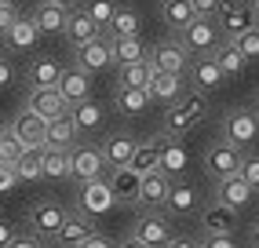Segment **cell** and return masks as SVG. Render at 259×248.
Instances as JSON below:
<instances>
[{"label":"cell","mask_w":259,"mask_h":248,"mask_svg":"<svg viewBox=\"0 0 259 248\" xmlns=\"http://www.w3.org/2000/svg\"><path fill=\"white\" fill-rule=\"evenodd\" d=\"M204 117H208V95L197 92V88H186V92L168 102L164 110V135L171 139H183L197 128V124H204Z\"/></svg>","instance_id":"1"},{"label":"cell","mask_w":259,"mask_h":248,"mask_svg":"<svg viewBox=\"0 0 259 248\" xmlns=\"http://www.w3.org/2000/svg\"><path fill=\"white\" fill-rule=\"evenodd\" d=\"M212 19H215V26L223 33V40H234V37H241V33L259 26V15L252 8V0H219Z\"/></svg>","instance_id":"2"},{"label":"cell","mask_w":259,"mask_h":248,"mask_svg":"<svg viewBox=\"0 0 259 248\" xmlns=\"http://www.w3.org/2000/svg\"><path fill=\"white\" fill-rule=\"evenodd\" d=\"M179 37V44L190 51V55H212V51L223 44V33H219V26H215V19L212 15H197L194 22H190L183 33H176Z\"/></svg>","instance_id":"3"},{"label":"cell","mask_w":259,"mask_h":248,"mask_svg":"<svg viewBox=\"0 0 259 248\" xmlns=\"http://www.w3.org/2000/svg\"><path fill=\"white\" fill-rule=\"evenodd\" d=\"M106 157H102V146H92V143H77L70 150V179L80 186V183H92V179H106Z\"/></svg>","instance_id":"4"},{"label":"cell","mask_w":259,"mask_h":248,"mask_svg":"<svg viewBox=\"0 0 259 248\" xmlns=\"http://www.w3.org/2000/svg\"><path fill=\"white\" fill-rule=\"evenodd\" d=\"M223 139L234 143L237 150H248L255 139H259V117L255 110H245V106H237L223 117Z\"/></svg>","instance_id":"5"},{"label":"cell","mask_w":259,"mask_h":248,"mask_svg":"<svg viewBox=\"0 0 259 248\" xmlns=\"http://www.w3.org/2000/svg\"><path fill=\"white\" fill-rule=\"evenodd\" d=\"M146 59H150V66H153V69H164V73H179V77H186L190 62H194V55H190V51L179 44V37L153 44Z\"/></svg>","instance_id":"6"},{"label":"cell","mask_w":259,"mask_h":248,"mask_svg":"<svg viewBox=\"0 0 259 248\" xmlns=\"http://www.w3.org/2000/svg\"><path fill=\"white\" fill-rule=\"evenodd\" d=\"M29 230L37 237H55L59 234V226H62V219H66V208L59 204V201H51V197H40V201H33L29 204Z\"/></svg>","instance_id":"7"},{"label":"cell","mask_w":259,"mask_h":248,"mask_svg":"<svg viewBox=\"0 0 259 248\" xmlns=\"http://www.w3.org/2000/svg\"><path fill=\"white\" fill-rule=\"evenodd\" d=\"M241 157H245V150H237L234 143L219 139V143H212L208 150H204V172H208L212 179H227V175H237Z\"/></svg>","instance_id":"8"},{"label":"cell","mask_w":259,"mask_h":248,"mask_svg":"<svg viewBox=\"0 0 259 248\" xmlns=\"http://www.w3.org/2000/svg\"><path fill=\"white\" fill-rule=\"evenodd\" d=\"M164 212H168V219H183V216L201 212V193H197V186L190 183V179H183V175H176V179H171V190H168Z\"/></svg>","instance_id":"9"},{"label":"cell","mask_w":259,"mask_h":248,"mask_svg":"<svg viewBox=\"0 0 259 248\" xmlns=\"http://www.w3.org/2000/svg\"><path fill=\"white\" fill-rule=\"evenodd\" d=\"M8 132L19 139L26 150H44V146H48V139H44V135H48V120L37 117L33 110H22L19 117L8 124Z\"/></svg>","instance_id":"10"},{"label":"cell","mask_w":259,"mask_h":248,"mask_svg":"<svg viewBox=\"0 0 259 248\" xmlns=\"http://www.w3.org/2000/svg\"><path fill=\"white\" fill-rule=\"evenodd\" d=\"M132 234L139 241H146L150 248H164L171 237H176L171 234V223H168V212H143V216L135 219Z\"/></svg>","instance_id":"11"},{"label":"cell","mask_w":259,"mask_h":248,"mask_svg":"<svg viewBox=\"0 0 259 248\" xmlns=\"http://www.w3.org/2000/svg\"><path fill=\"white\" fill-rule=\"evenodd\" d=\"M106 183H110V193H113L117 204H139L143 175L135 172L132 164H124V168H110V172H106Z\"/></svg>","instance_id":"12"},{"label":"cell","mask_w":259,"mask_h":248,"mask_svg":"<svg viewBox=\"0 0 259 248\" xmlns=\"http://www.w3.org/2000/svg\"><path fill=\"white\" fill-rule=\"evenodd\" d=\"M73 59H77V66L84 69V73H102V69H110L113 66V55H110V40H106V33L102 37H95V40H88V44H80V48H73Z\"/></svg>","instance_id":"13"},{"label":"cell","mask_w":259,"mask_h":248,"mask_svg":"<svg viewBox=\"0 0 259 248\" xmlns=\"http://www.w3.org/2000/svg\"><path fill=\"white\" fill-rule=\"evenodd\" d=\"M77 204H80L84 216H102V212H110L117 201H113V193H110V183H106V179H92V183H80Z\"/></svg>","instance_id":"14"},{"label":"cell","mask_w":259,"mask_h":248,"mask_svg":"<svg viewBox=\"0 0 259 248\" xmlns=\"http://www.w3.org/2000/svg\"><path fill=\"white\" fill-rule=\"evenodd\" d=\"M92 234H95L92 219L77 208V212H66V219H62V226H59V234L51 237V244H55V248H77L84 237H92Z\"/></svg>","instance_id":"15"},{"label":"cell","mask_w":259,"mask_h":248,"mask_svg":"<svg viewBox=\"0 0 259 248\" xmlns=\"http://www.w3.org/2000/svg\"><path fill=\"white\" fill-rule=\"evenodd\" d=\"M26 110H33V113L44 117V120H55L62 113H70V102L62 99L59 88H33L29 99H26Z\"/></svg>","instance_id":"16"},{"label":"cell","mask_w":259,"mask_h":248,"mask_svg":"<svg viewBox=\"0 0 259 248\" xmlns=\"http://www.w3.org/2000/svg\"><path fill=\"white\" fill-rule=\"evenodd\" d=\"M62 37L70 40L73 48H80V44H88V40H95V37H102V26L92 19L84 8H73L70 15H66V26H62Z\"/></svg>","instance_id":"17"},{"label":"cell","mask_w":259,"mask_h":248,"mask_svg":"<svg viewBox=\"0 0 259 248\" xmlns=\"http://www.w3.org/2000/svg\"><path fill=\"white\" fill-rule=\"evenodd\" d=\"M168 190H171V175H164V172H146V175H143V186H139V204H143L146 212H164Z\"/></svg>","instance_id":"18"},{"label":"cell","mask_w":259,"mask_h":248,"mask_svg":"<svg viewBox=\"0 0 259 248\" xmlns=\"http://www.w3.org/2000/svg\"><path fill=\"white\" fill-rule=\"evenodd\" d=\"M186 73H190V84H194L197 92H204V95L215 92V88H223V80H227L223 69H219V62H215V55H197L194 62H190Z\"/></svg>","instance_id":"19"},{"label":"cell","mask_w":259,"mask_h":248,"mask_svg":"<svg viewBox=\"0 0 259 248\" xmlns=\"http://www.w3.org/2000/svg\"><path fill=\"white\" fill-rule=\"evenodd\" d=\"M212 201H223V204H230V208H248L255 201V190L241 179V175H227V179H215V197Z\"/></svg>","instance_id":"20"},{"label":"cell","mask_w":259,"mask_h":248,"mask_svg":"<svg viewBox=\"0 0 259 248\" xmlns=\"http://www.w3.org/2000/svg\"><path fill=\"white\" fill-rule=\"evenodd\" d=\"M135 146H139V139L132 132H113V135L102 139V157H106L110 168H124V164H132Z\"/></svg>","instance_id":"21"},{"label":"cell","mask_w":259,"mask_h":248,"mask_svg":"<svg viewBox=\"0 0 259 248\" xmlns=\"http://www.w3.org/2000/svg\"><path fill=\"white\" fill-rule=\"evenodd\" d=\"M237 226V208L223 204V201H212L201 208V230L204 234H234Z\"/></svg>","instance_id":"22"},{"label":"cell","mask_w":259,"mask_h":248,"mask_svg":"<svg viewBox=\"0 0 259 248\" xmlns=\"http://www.w3.org/2000/svg\"><path fill=\"white\" fill-rule=\"evenodd\" d=\"M150 88H128V84H117L113 88V106H117V113L120 117H139L146 113V106H150Z\"/></svg>","instance_id":"23"},{"label":"cell","mask_w":259,"mask_h":248,"mask_svg":"<svg viewBox=\"0 0 259 248\" xmlns=\"http://www.w3.org/2000/svg\"><path fill=\"white\" fill-rule=\"evenodd\" d=\"M59 92H62V99L70 102V106H77V102H84V99H92V73H84L80 66L62 69Z\"/></svg>","instance_id":"24"},{"label":"cell","mask_w":259,"mask_h":248,"mask_svg":"<svg viewBox=\"0 0 259 248\" xmlns=\"http://www.w3.org/2000/svg\"><path fill=\"white\" fill-rule=\"evenodd\" d=\"M0 40H4L8 51H33V48H37V40H40V29H37V22H33V15H29V19L22 15V19L15 22Z\"/></svg>","instance_id":"25"},{"label":"cell","mask_w":259,"mask_h":248,"mask_svg":"<svg viewBox=\"0 0 259 248\" xmlns=\"http://www.w3.org/2000/svg\"><path fill=\"white\" fill-rule=\"evenodd\" d=\"M110 40V55H113V66H128V62H143L150 55V48L143 37H106Z\"/></svg>","instance_id":"26"},{"label":"cell","mask_w":259,"mask_h":248,"mask_svg":"<svg viewBox=\"0 0 259 248\" xmlns=\"http://www.w3.org/2000/svg\"><path fill=\"white\" fill-rule=\"evenodd\" d=\"M186 92V80L179 73H164V69H153V77H150V99H157V102H176L179 95Z\"/></svg>","instance_id":"27"},{"label":"cell","mask_w":259,"mask_h":248,"mask_svg":"<svg viewBox=\"0 0 259 248\" xmlns=\"http://www.w3.org/2000/svg\"><path fill=\"white\" fill-rule=\"evenodd\" d=\"M26 77H29L33 88H59V80H62V66H59V59H51V55H37V59L29 62Z\"/></svg>","instance_id":"28"},{"label":"cell","mask_w":259,"mask_h":248,"mask_svg":"<svg viewBox=\"0 0 259 248\" xmlns=\"http://www.w3.org/2000/svg\"><path fill=\"white\" fill-rule=\"evenodd\" d=\"M66 8H59V4H51V0H40L37 4V11H33V22H37V29H40V37H59L62 33V26H66Z\"/></svg>","instance_id":"29"},{"label":"cell","mask_w":259,"mask_h":248,"mask_svg":"<svg viewBox=\"0 0 259 248\" xmlns=\"http://www.w3.org/2000/svg\"><path fill=\"white\" fill-rule=\"evenodd\" d=\"M143 33V19H139V11L128 8V4H117L113 8V19L106 26V37H139Z\"/></svg>","instance_id":"30"},{"label":"cell","mask_w":259,"mask_h":248,"mask_svg":"<svg viewBox=\"0 0 259 248\" xmlns=\"http://www.w3.org/2000/svg\"><path fill=\"white\" fill-rule=\"evenodd\" d=\"M194 19H197V11H194L190 0H161V22H164L171 33H183Z\"/></svg>","instance_id":"31"},{"label":"cell","mask_w":259,"mask_h":248,"mask_svg":"<svg viewBox=\"0 0 259 248\" xmlns=\"http://www.w3.org/2000/svg\"><path fill=\"white\" fill-rule=\"evenodd\" d=\"M161 139H164V132L153 135V139H143V143L135 146V153H132V168L139 172V175H146V172H161Z\"/></svg>","instance_id":"32"},{"label":"cell","mask_w":259,"mask_h":248,"mask_svg":"<svg viewBox=\"0 0 259 248\" xmlns=\"http://www.w3.org/2000/svg\"><path fill=\"white\" fill-rule=\"evenodd\" d=\"M48 146H59V150H73L77 146V139H80V132H77V124H73V117L70 113H62V117H55V120H48Z\"/></svg>","instance_id":"33"},{"label":"cell","mask_w":259,"mask_h":248,"mask_svg":"<svg viewBox=\"0 0 259 248\" xmlns=\"http://www.w3.org/2000/svg\"><path fill=\"white\" fill-rule=\"evenodd\" d=\"M70 117H73V124H77V132L84 135V132H99V128H102V120H106V110H102L99 102L84 99V102L70 106Z\"/></svg>","instance_id":"34"},{"label":"cell","mask_w":259,"mask_h":248,"mask_svg":"<svg viewBox=\"0 0 259 248\" xmlns=\"http://www.w3.org/2000/svg\"><path fill=\"white\" fill-rule=\"evenodd\" d=\"M40 172L44 179H70V150H59V146H44L40 150Z\"/></svg>","instance_id":"35"},{"label":"cell","mask_w":259,"mask_h":248,"mask_svg":"<svg viewBox=\"0 0 259 248\" xmlns=\"http://www.w3.org/2000/svg\"><path fill=\"white\" fill-rule=\"evenodd\" d=\"M161 172L171 175V179L186 172V150H183L179 139H171V135L161 139Z\"/></svg>","instance_id":"36"},{"label":"cell","mask_w":259,"mask_h":248,"mask_svg":"<svg viewBox=\"0 0 259 248\" xmlns=\"http://www.w3.org/2000/svg\"><path fill=\"white\" fill-rule=\"evenodd\" d=\"M215 62H219V69H223V77H237V73H245V66H248V59L237 51V44L234 40H223L215 51Z\"/></svg>","instance_id":"37"},{"label":"cell","mask_w":259,"mask_h":248,"mask_svg":"<svg viewBox=\"0 0 259 248\" xmlns=\"http://www.w3.org/2000/svg\"><path fill=\"white\" fill-rule=\"evenodd\" d=\"M150 77H153L150 59H143V62H128V66H117V84H128V88H150Z\"/></svg>","instance_id":"38"},{"label":"cell","mask_w":259,"mask_h":248,"mask_svg":"<svg viewBox=\"0 0 259 248\" xmlns=\"http://www.w3.org/2000/svg\"><path fill=\"white\" fill-rule=\"evenodd\" d=\"M15 175L19 183H40L44 172H40V150H26L19 161H15Z\"/></svg>","instance_id":"39"},{"label":"cell","mask_w":259,"mask_h":248,"mask_svg":"<svg viewBox=\"0 0 259 248\" xmlns=\"http://www.w3.org/2000/svg\"><path fill=\"white\" fill-rule=\"evenodd\" d=\"M80 8L102 26V33H106V26H110V19H113V8H117V4H113V0H88V4H80Z\"/></svg>","instance_id":"40"},{"label":"cell","mask_w":259,"mask_h":248,"mask_svg":"<svg viewBox=\"0 0 259 248\" xmlns=\"http://www.w3.org/2000/svg\"><path fill=\"white\" fill-rule=\"evenodd\" d=\"M22 153H26V146H22V143H19V139H15L11 132H4V135H0V164H15Z\"/></svg>","instance_id":"41"},{"label":"cell","mask_w":259,"mask_h":248,"mask_svg":"<svg viewBox=\"0 0 259 248\" xmlns=\"http://www.w3.org/2000/svg\"><path fill=\"white\" fill-rule=\"evenodd\" d=\"M234 44H237V51H241L248 62H255V59H259V26L248 29V33H241V37H234Z\"/></svg>","instance_id":"42"},{"label":"cell","mask_w":259,"mask_h":248,"mask_svg":"<svg viewBox=\"0 0 259 248\" xmlns=\"http://www.w3.org/2000/svg\"><path fill=\"white\" fill-rule=\"evenodd\" d=\"M237 175H241V179H245L255 193H259V153H245V157H241Z\"/></svg>","instance_id":"43"},{"label":"cell","mask_w":259,"mask_h":248,"mask_svg":"<svg viewBox=\"0 0 259 248\" xmlns=\"http://www.w3.org/2000/svg\"><path fill=\"white\" fill-rule=\"evenodd\" d=\"M22 19V11H19V4H15V0H0V37H4V33L15 26Z\"/></svg>","instance_id":"44"},{"label":"cell","mask_w":259,"mask_h":248,"mask_svg":"<svg viewBox=\"0 0 259 248\" xmlns=\"http://www.w3.org/2000/svg\"><path fill=\"white\" fill-rule=\"evenodd\" d=\"M197 244L201 248H237V237L234 234H201Z\"/></svg>","instance_id":"45"},{"label":"cell","mask_w":259,"mask_h":248,"mask_svg":"<svg viewBox=\"0 0 259 248\" xmlns=\"http://www.w3.org/2000/svg\"><path fill=\"white\" fill-rule=\"evenodd\" d=\"M19 186V175H15V164H0V193H11Z\"/></svg>","instance_id":"46"},{"label":"cell","mask_w":259,"mask_h":248,"mask_svg":"<svg viewBox=\"0 0 259 248\" xmlns=\"http://www.w3.org/2000/svg\"><path fill=\"white\" fill-rule=\"evenodd\" d=\"M8 248H44V244H40V237H37V234H15Z\"/></svg>","instance_id":"47"},{"label":"cell","mask_w":259,"mask_h":248,"mask_svg":"<svg viewBox=\"0 0 259 248\" xmlns=\"http://www.w3.org/2000/svg\"><path fill=\"white\" fill-rule=\"evenodd\" d=\"M77 248H117V244H113L106 234H99V230H95V234H92V237H84Z\"/></svg>","instance_id":"48"},{"label":"cell","mask_w":259,"mask_h":248,"mask_svg":"<svg viewBox=\"0 0 259 248\" xmlns=\"http://www.w3.org/2000/svg\"><path fill=\"white\" fill-rule=\"evenodd\" d=\"M15 234H19V230H15V226H11V223H8V219H0V248H8V244H11V237H15Z\"/></svg>","instance_id":"49"},{"label":"cell","mask_w":259,"mask_h":248,"mask_svg":"<svg viewBox=\"0 0 259 248\" xmlns=\"http://www.w3.org/2000/svg\"><path fill=\"white\" fill-rule=\"evenodd\" d=\"M190 4H194V11H197V15H215L219 0H190Z\"/></svg>","instance_id":"50"},{"label":"cell","mask_w":259,"mask_h":248,"mask_svg":"<svg viewBox=\"0 0 259 248\" xmlns=\"http://www.w3.org/2000/svg\"><path fill=\"white\" fill-rule=\"evenodd\" d=\"M11 80H15V66L8 59H0V88H8Z\"/></svg>","instance_id":"51"},{"label":"cell","mask_w":259,"mask_h":248,"mask_svg":"<svg viewBox=\"0 0 259 248\" xmlns=\"http://www.w3.org/2000/svg\"><path fill=\"white\" fill-rule=\"evenodd\" d=\"M164 248H201V244H197V237H171Z\"/></svg>","instance_id":"52"},{"label":"cell","mask_w":259,"mask_h":248,"mask_svg":"<svg viewBox=\"0 0 259 248\" xmlns=\"http://www.w3.org/2000/svg\"><path fill=\"white\" fill-rule=\"evenodd\" d=\"M117 248H150V244H146V241H139L135 234H128L124 241H117Z\"/></svg>","instance_id":"53"},{"label":"cell","mask_w":259,"mask_h":248,"mask_svg":"<svg viewBox=\"0 0 259 248\" xmlns=\"http://www.w3.org/2000/svg\"><path fill=\"white\" fill-rule=\"evenodd\" d=\"M51 4H59V8H66V11H73V8H80V0H51Z\"/></svg>","instance_id":"54"},{"label":"cell","mask_w":259,"mask_h":248,"mask_svg":"<svg viewBox=\"0 0 259 248\" xmlns=\"http://www.w3.org/2000/svg\"><path fill=\"white\" fill-rule=\"evenodd\" d=\"M252 244H255V248H259V223H255V226H252Z\"/></svg>","instance_id":"55"},{"label":"cell","mask_w":259,"mask_h":248,"mask_svg":"<svg viewBox=\"0 0 259 248\" xmlns=\"http://www.w3.org/2000/svg\"><path fill=\"white\" fill-rule=\"evenodd\" d=\"M4 132H8V124H4V120H0V135H4Z\"/></svg>","instance_id":"56"},{"label":"cell","mask_w":259,"mask_h":248,"mask_svg":"<svg viewBox=\"0 0 259 248\" xmlns=\"http://www.w3.org/2000/svg\"><path fill=\"white\" fill-rule=\"evenodd\" d=\"M252 8H255V15H259V0H252Z\"/></svg>","instance_id":"57"},{"label":"cell","mask_w":259,"mask_h":248,"mask_svg":"<svg viewBox=\"0 0 259 248\" xmlns=\"http://www.w3.org/2000/svg\"><path fill=\"white\" fill-rule=\"evenodd\" d=\"M255 117H259V106H255Z\"/></svg>","instance_id":"58"},{"label":"cell","mask_w":259,"mask_h":248,"mask_svg":"<svg viewBox=\"0 0 259 248\" xmlns=\"http://www.w3.org/2000/svg\"><path fill=\"white\" fill-rule=\"evenodd\" d=\"M15 4H19V0H15Z\"/></svg>","instance_id":"59"}]
</instances>
